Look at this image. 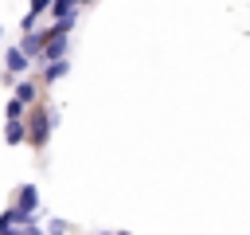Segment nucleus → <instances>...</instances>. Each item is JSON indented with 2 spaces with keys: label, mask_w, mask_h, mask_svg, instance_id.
Wrapping results in <instances>:
<instances>
[{
  "label": "nucleus",
  "mask_w": 250,
  "mask_h": 235,
  "mask_svg": "<svg viewBox=\"0 0 250 235\" xmlns=\"http://www.w3.org/2000/svg\"><path fill=\"white\" fill-rule=\"evenodd\" d=\"M27 121H31V133H27V141L39 149V145L47 141V133H51V118H47V110L39 106V110H31V118H27Z\"/></svg>",
  "instance_id": "nucleus-1"
},
{
  "label": "nucleus",
  "mask_w": 250,
  "mask_h": 235,
  "mask_svg": "<svg viewBox=\"0 0 250 235\" xmlns=\"http://www.w3.org/2000/svg\"><path fill=\"white\" fill-rule=\"evenodd\" d=\"M16 208H20V212H31V215H35V212H39V192H35L31 184H23V188H20V196H16Z\"/></svg>",
  "instance_id": "nucleus-2"
},
{
  "label": "nucleus",
  "mask_w": 250,
  "mask_h": 235,
  "mask_svg": "<svg viewBox=\"0 0 250 235\" xmlns=\"http://www.w3.org/2000/svg\"><path fill=\"white\" fill-rule=\"evenodd\" d=\"M66 70H70V63H66V55H62V59H47V63H43V78H47V82H55V78H62Z\"/></svg>",
  "instance_id": "nucleus-3"
},
{
  "label": "nucleus",
  "mask_w": 250,
  "mask_h": 235,
  "mask_svg": "<svg viewBox=\"0 0 250 235\" xmlns=\"http://www.w3.org/2000/svg\"><path fill=\"white\" fill-rule=\"evenodd\" d=\"M4 63H8V70H12V74H16V70H27V51H23V47H12Z\"/></svg>",
  "instance_id": "nucleus-4"
},
{
  "label": "nucleus",
  "mask_w": 250,
  "mask_h": 235,
  "mask_svg": "<svg viewBox=\"0 0 250 235\" xmlns=\"http://www.w3.org/2000/svg\"><path fill=\"white\" fill-rule=\"evenodd\" d=\"M47 4H51V0H31V8H27V16H23V24H20V27H23V31H27V27H35V20L47 12Z\"/></svg>",
  "instance_id": "nucleus-5"
},
{
  "label": "nucleus",
  "mask_w": 250,
  "mask_h": 235,
  "mask_svg": "<svg viewBox=\"0 0 250 235\" xmlns=\"http://www.w3.org/2000/svg\"><path fill=\"white\" fill-rule=\"evenodd\" d=\"M74 8H78V0H51L47 4V12L59 20V16H74Z\"/></svg>",
  "instance_id": "nucleus-6"
},
{
  "label": "nucleus",
  "mask_w": 250,
  "mask_h": 235,
  "mask_svg": "<svg viewBox=\"0 0 250 235\" xmlns=\"http://www.w3.org/2000/svg\"><path fill=\"white\" fill-rule=\"evenodd\" d=\"M4 137L16 145V141H23L27 133H23V118H8V129H4Z\"/></svg>",
  "instance_id": "nucleus-7"
},
{
  "label": "nucleus",
  "mask_w": 250,
  "mask_h": 235,
  "mask_svg": "<svg viewBox=\"0 0 250 235\" xmlns=\"http://www.w3.org/2000/svg\"><path fill=\"white\" fill-rule=\"evenodd\" d=\"M35 94H39V82H20L16 86V98L27 106V102H35Z\"/></svg>",
  "instance_id": "nucleus-8"
}]
</instances>
